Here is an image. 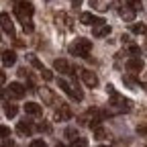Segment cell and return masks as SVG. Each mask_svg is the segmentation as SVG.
I'll use <instances>...</instances> for the list:
<instances>
[{
  "mask_svg": "<svg viewBox=\"0 0 147 147\" xmlns=\"http://www.w3.org/2000/svg\"><path fill=\"white\" fill-rule=\"evenodd\" d=\"M137 133L147 139V125H139V127H137Z\"/></svg>",
  "mask_w": 147,
  "mask_h": 147,
  "instance_id": "cell-28",
  "label": "cell"
},
{
  "mask_svg": "<svg viewBox=\"0 0 147 147\" xmlns=\"http://www.w3.org/2000/svg\"><path fill=\"white\" fill-rule=\"evenodd\" d=\"M55 147H65V145H61V143H57V145H55Z\"/></svg>",
  "mask_w": 147,
  "mask_h": 147,
  "instance_id": "cell-36",
  "label": "cell"
},
{
  "mask_svg": "<svg viewBox=\"0 0 147 147\" xmlns=\"http://www.w3.org/2000/svg\"><path fill=\"white\" fill-rule=\"evenodd\" d=\"M63 135H65L67 139H71V141L76 139V137H80V135H78V131H76V129H74V127H67L65 131H63Z\"/></svg>",
  "mask_w": 147,
  "mask_h": 147,
  "instance_id": "cell-23",
  "label": "cell"
},
{
  "mask_svg": "<svg viewBox=\"0 0 147 147\" xmlns=\"http://www.w3.org/2000/svg\"><path fill=\"white\" fill-rule=\"evenodd\" d=\"M123 82H125L127 86H131V90H137V88L141 86V84H139L135 78H131V76H123Z\"/></svg>",
  "mask_w": 147,
  "mask_h": 147,
  "instance_id": "cell-22",
  "label": "cell"
},
{
  "mask_svg": "<svg viewBox=\"0 0 147 147\" xmlns=\"http://www.w3.org/2000/svg\"><path fill=\"white\" fill-rule=\"evenodd\" d=\"M55 23H57V27L59 29H63V31H71V18L65 14V12H57L55 14Z\"/></svg>",
  "mask_w": 147,
  "mask_h": 147,
  "instance_id": "cell-11",
  "label": "cell"
},
{
  "mask_svg": "<svg viewBox=\"0 0 147 147\" xmlns=\"http://www.w3.org/2000/svg\"><path fill=\"white\" fill-rule=\"evenodd\" d=\"M0 82H2V86L6 84V76H4V71H2V74H0Z\"/></svg>",
  "mask_w": 147,
  "mask_h": 147,
  "instance_id": "cell-33",
  "label": "cell"
},
{
  "mask_svg": "<svg viewBox=\"0 0 147 147\" xmlns=\"http://www.w3.org/2000/svg\"><path fill=\"white\" fill-rule=\"evenodd\" d=\"M131 31H133L135 35H145V33H147V25H143V23H133V25H131Z\"/></svg>",
  "mask_w": 147,
  "mask_h": 147,
  "instance_id": "cell-21",
  "label": "cell"
},
{
  "mask_svg": "<svg viewBox=\"0 0 147 147\" xmlns=\"http://www.w3.org/2000/svg\"><path fill=\"white\" fill-rule=\"evenodd\" d=\"M94 135H96V139H106V131L102 127H96L94 129Z\"/></svg>",
  "mask_w": 147,
  "mask_h": 147,
  "instance_id": "cell-26",
  "label": "cell"
},
{
  "mask_svg": "<svg viewBox=\"0 0 147 147\" xmlns=\"http://www.w3.org/2000/svg\"><path fill=\"white\" fill-rule=\"evenodd\" d=\"M18 76H21V78H29V69L27 67H21V69H18Z\"/></svg>",
  "mask_w": 147,
  "mask_h": 147,
  "instance_id": "cell-31",
  "label": "cell"
},
{
  "mask_svg": "<svg viewBox=\"0 0 147 147\" xmlns=\"http://www.w3.org/2000/svg\"><path fill=\"white\" fill-rule=\"evenodd\" d=\"M39 131H41V133H51V125H49L47 121L39 123Z\"/></svg>",
  "mask_w": 147,
  "mask_h": 147,
  "instance_id": "cell-25",
  "label": "cell"
},
{
  "mask_svg": "<svg viewBox=\"0 0 147 147\" xmlns=\"http://www.w3.org/2000/svg\"><path fill=\"white\" fill-rule=\"evenodd\" d=\"M71 147H88V141L84 137H76V139L71 141Z\"/></svg>",
  "mask_w": 147,
  "mask_h": 147,
  "instance_id": "cell-24",
  "label": "cell"
},
{
  "mask_svg": "<svg viewBox=\"0 0 147 147\" xmlns=\"http://www.w3.org/2000/svg\"><path fill=\"white\" fill-rule=\"evenodd\" d=\"M141 88H143V90L147 92V82H145V84H141Z\"/></svg>",
  "mask_w": 147,
  "mask_h": 147,
  "instance_id": "cell-35",
  "label": "cell"
},
{
  "mask_svg": "<svg viewBox=\"0 0 147 147\" xmlns=\"http://www.w3.org/2000/svg\"><path fill=\"white\" fill-rule=\"evenodd\" d=\"M92 35H94L96 39H100V37H108V35H110V27H108L106 23H102V25H98V27H92Z\"/></svg>",
  "mask_w": 147,
  "mask_h": 147,
  "instance_id": "cell-18",
  "label": "cell"
},
{
  "mask_svg": "<svg viewBox=\"0 0 147 147\" xmlns=\"http://www.w3.org/2000/svg\"><path fill=\"white\" fill-rule=\"evenodd\" d=\"M125 65H127V69L131 71V74H139V71L145 67V61H143L141 57H129Z\"/></svg>",
  "mask_w": 147,
  "mask_h": 147,
  "instance_id": "cell-9",
  "label": "cell"
},
{
  "mask_svg": "<svg viewBox=\"0 0 147 147\" xmlns=\"http://www.w3.org/2000/svg\"><path fill=\"white\" fill-rule=\"evenodd\" d=\"M59 90H61V92H65V94H67L71 100H76V102L84 100V94H82V90H80L78 86H74V84L65 82V80H59Z\"/></svg>",
  "mask_w": 147,
  "mask_h": 147,
  "instance_id": "cell-5",
  "label": "cell"
},
{
  "mask_svg": "<svg viewBox=\"0 0 147 147\" xmlns=\"http://www.w3.org/2000/svg\"><path fill=\"white\" fill-rule=\"evenodd\" d=\"M69 119H71V110H69V106L63 104V102H59V108L55 110V121H69Z\"/></svg>",
  "mask_w": 147,
  "mask_h": 147,
  "instance_id": "cell-14",
  "label": "cell"
},
{
  "mask_svg": "<svg viewBox=\"0 0 147 147\" xmlns=\"http://www.w3.org/2000/svg\"><path fill=\"white\" fill-rule=\"evenodd\" d=\"M25 113L31 115V117H41L43 115V106L37 104V102H27L25 104Z\"/></svg>",
  "mask_w": 147,
  "mask_h": 147,
  "instance_id": "cell-16",
  "label": "cell"
},
{
  "mask_svg": "<svg viewBox=\"0 0 147 147\" xmlns=\"http://www.w3.org/2000/svg\"><path fill=\"white\" fill-rule=\"evenodd\" d=\"M2 147H14L12 139H10V137H2Z\"/></svg>",
  "mask_w": 147,
  "mask_h": 147,
  "instance_id": "cell-30",
  "label": "cell"
},
{
  "mask_svg": "<svg viewBox=\"0 0 147 147\" xmlns=\"http://www.w3.org/2000/svg\"><path fill=\"white\" fill-rule=\"evenodd\" d=\"M16 113H18V108H16L14 104H8V102H4V115H6L8 119H14V117H16Z\"/></svg>",
  "mask_w": 147,
  "mask_h": 147,
  "instance_id": "cell-20",
  "label": "cell"
},
{
  "mask_svg": "<svg viewBox=\"0 0 147 147\" xmlns=\"http://www.w3.org/2000/svg\"><path fill=\"white\" fill-rule=\"evenodd\" d=\"M80 74H82V80H84V84H86L88 88H96V86H98V76H96L94 71H90V69H82Z\"/></svg>",
  "mask_w": 147,
  "mask_h": 147,
  "instance_id": "cell-10",
  "label": "cell"
},
{
  "mask_svg": "<svg viewBox=\"0 0 147 147\" xmlns=\"http://www.w3.org/2000/svg\"><path fill=\"white\" fill-rule=\"evenodd\" d=\"M6 92L10 94V98H23L25 92H27V88H25L21 82H10V84L6 86Z\"/></svg>",
  "mask_w": 147,
  "mask_h": 147,
  "instance_id": "cell-8",
  "label": "cell"
},
{
  "mask_svg": "<svg viewBox=\"0 0 147 147\" xmlns=\"http://www.w3.org/2000/svg\"><path fill=\"white\" fill-rule=\"evenodd\" d=\"M12 10H14V16L18 18V23L23 25L25 33H33V21H31V16L35 12L33 4L27 2V0H12Z\"/></svg>",
  "mask_w": 147,
  "mask_h": 147,
  "instance_id": "cell-1",
  "label": "cell"
},
{
  "mask_svg": "<svg viewBox=\"0 0 147 147\" xmlns=\"http://www.w3.org/2000/svg\"><path fill=\"white\" fill-rule=\"evenodd\" d=\"M0 21H2V31H4V35H8V37H12V39H14V25H12V21H10V16H8L6 12H2Z\"/></svg>",
  "mask_w": 147,
  "mask_h": 147,
  "instance_id": "cell-12",
  "label": "cell"
},
{
  "mask_svg": "<svg viewBox=\"0 0 147 147\" xmlns=\"http://www.w3.org/2000/svg\"><path fill=\"white\" fill-rule=\"evenodd\" d=\"M53 67L57 69L59 74H63V76H74V74H76L74 65H71L67 59H55V61H53Z\"/></svg>",
  "mask_w": 147,
  "mask_h": 147,
  "instance_id": "cell-6",
  "label": "cell"
},
{
  "mask_svg": "<svg viewBox=\"0 0 147 147\" xmlns=\"http://www.w3.org/2000/svg\"><path fill=\"white\" fill-rule=\"evenodd\" d=\"M135 12H137V10H135L131 4H125V6H121V8H119L121 18H125L127 23H133V21H135Z\"/></svg>",
  "mask_w": 147,
  "mask_h": 147,
  "instance_id": "cell-13",
  "label": "cell"
},
{
  "mask_svg": "<svg viewBox=\"0 0 147 147\" xmlns=\"http://www.w3.org/2000/svg\"><path fill=\"white\" fill-rule=\"evenodd\" d=\"M29 147H47V143H45L43 139H33Z\"/></svg>",
  "mask_w": 147,
  "mask_h": 147,
  "instance_id": "cell-27",
  "label": "cell"
},
{
  "mask_svg": "<svg viewBox=\"0 0 147 147\" xmlns=\"http://www.w3.org/2000/svg\"><path fill=\"white\" fill-rule=\"evenodd\" d=\"M127 4H131L135 10H139L141 8V0H127Z\"/></svg>",
  "mask_w": 147,
  "mask_h": 147,
  "instance_id": "cell-29",
  "label": "cell"
},
{
  "mask_svg": "<svg viewBox=\"0 0 147 147\" xmlns=\"http://www.w3.org/2000/svg\"><path fill=\"white\" fill-rule=\"evenodd\" d=\"M110 113H106V110H100V108H90V110H86V113L80 117V123L82 125H86V127H98V123L100 121H104L106 117H108Z\"/></svg>",
  "mask_w": 147,
  "mask_h": 147,
  "instance_id": "cell-4",
  "label": "cell"
},
{
  "mask_svg": "<svg viewBox=\"0 0 147 147\" xmlns=\"http://www.w3.org/2000/svg\"><path fill=\"white\" fill-rule=\"evenodd\" d=\"M106 92H108V96H110V115H115V113H131V108H133V102L125 98L123 94H119L117 88L113 84H108L106 86Z\"/></svg>",
  "mask_w": 147,
  "mask_h": 147,
  "instance_id": "cell-2",
  "label": "cell"
},
{
  "mask_svg": "<svg viewBox=\"0 0 147 147\" xmlns=\"http://www.w3.org/2000/svg\"><path fill=\"white\" fill-rule=\"evenodd\" d=\"M2 135H4V137H8V135H10V131H8L6 127H2Z\"/></svg>",
  "mask_w": 147,
  "mask_h": 147,
  "instance_id": "cell-34",
  "label": "cell"
},
{
  "mask_svg": "<svg viewBox=\"0 0 147 147\" xmlns=\"http://www.w3.org/2000/svg\"><path fill=\"white\" fill-rule=\"evenodd\" d=\"M100 147H106V145H100Z\"/></svg>",
  "mask_w": 147,
  "mask_h": 147,
  "instance_id": "cell-37",
  "label": "cell"
},
{
  "mask_svg": "<svg viewBox=\"0 0 147 147\" xmlns=\"http://www.w3.org/2000/svg\"><path fill=\"white\" fill-rule=\"evenodd\" d=\"M69 2H71L74 6H82V0H69Z\"/></svg>",
  "mask_w": 147,
  "mask_h": 147,
  "instance_id": "cell-32",
  "label": "cell"
},
{
  "mask_svg": "<svg viewBox=\"0 0 147 147\" xmlns=\"http://www.w3.org/2000/svg\"><path fill=\"white\" fill-rule=\"evenodd\" d=\"M80 23H82V25H86V27H98V25H102V23H104V18L94 16L92 12H82V14H80Z\"/></svg>",
  "mask_w": 147,
  "mask_h": 147,
  "instance_id": "cell-7",
  "label": "cell"
},
{
  "mask_svg": "<svg viewBox=\"0 0 147 147\" xmlns=\"http://www.w3.org/2000/svg\"><path fill=\"white\" fill-rule=\"evenodd\" d=\"M27 59H29V63H31V65H33L35 69H39L41 74H43V71L47 69V67H45V65H43V63H41L39 59H37V55H33V53H29V55H27Z\"/></svg>",
  "mask_w": 147,
  "mask_h": 147,
  "instance_id": "cell-19",
  "label": "cell"
},
{
  "mask_svg": "<svg viewBox=\"0 0 147 147\" xmlns=\"http://www.w3.org/2000/svg\"><path fill=\"white\" fill-rule=\"evenodd\" d=\"M67 51H69V55L88 57V53L92 51V41H90V39H84V37H78V39H74V41L67 45Z\"/></svg>",
  "mask_w": 147,
  "mask_h": 147,
  "instance_id": "cell-3",
  "label": "cell"
},
{
  "mask_svg": "<svg viewBox=\"0 0 147 147\" xmlns=\"http://www.w3.org/2000/svg\"><path fill=\"white\" fill-rule=\"evenodd\" d=\"M16 63V53L10 51V49H4L2 51V65L8 67V65H14Z\"/></svg>",
  "mask_w": 147,
  "mask_h": 147,
  "instance_id": "cell-17",
  "label": "cell"
},
{
  "mask_svg": "<svg viewBox=\"0 0 147 147\" xmlns=\"http://www.w3.org/2000/svg\"><path fill=\"white\" fill-rule=\"evenodd\" d=\"M16 131H18V135H23V137H31L33 135V125H31V121H18V125H16Z\"/></svg>",
  "mask_w": 147,
  "mask_h": 147,
  "instance_id": "cell-15",
  "label": "cell"
}]
</instances>
